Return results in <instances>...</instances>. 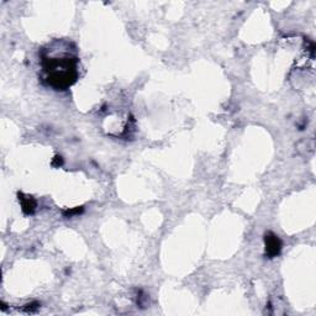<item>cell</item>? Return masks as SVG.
<instances>
[{"instance_id":"1","label":"cell","mask_w":316,"mask_h":316,"mask_svg":"<svg viewBox=\"0 0 316 316\" xmlns=\"http://www.w3.org/2000/svg\"><path fill=\"white\" fill-rule=\"evenodd\" d=\"M42 69L45 81L54 91H66L78 79V57L42 56Z\"/></svg>"},{"instance_id":"2","label":"cell","mask_w":316,"mask_h":316,"mask_svg":"<svg viewBox=\"0 0 316 316\" xmlns=\"http://www.w3.org/2000/svg\"><path fill=\"white\" fill-rule=\"evenodd\" d=\"M264 246H266V256H268L269 258H274L282 251V241L276 233L269 231L264 235Z\"/></svg>"},{"instance_id":"3","label":"cell","mask_w":316,"mask_h":316,"mask_svg":"<svg viewBox=\"0 0 316 316\" xmlns=\"http://www.w3.org/2000/svg\"><path fill=\"white\" fill-rule=\"evenodd\" d=\"M19 201L21 204V209H23L24 214L26 215H32L36 210L37 203L32 197H25L23 193H19Z\"/></svg>"},{"instance_id":"4","label":"cell","mask_w":316,"mask_h":316,"mask_svg":"<svg viewBox=\"0 0 316 316\" xmlns=\"http://www.w3.org/2000/svg\"><path fill=\"white\" fill-rule=\"evenodd\" d=\"M83 211V208H75V209H72V210H68L64 212V215L66 216H73V215H77V214H81V212Z\"/></svg>"}]
</instances>
